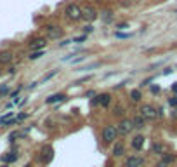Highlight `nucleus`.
<instances>
[{
  "label": "nucleus",
  "instance_id": "1",
  "mask_svg": "<svg viewBox=\"0 0 177 167\" xmlns=\"http://www.w3.org/2000/svg\"><path fill=\"white\" fill-rule=\"evenodd\" d=\"M116 138H118V131H116L115 125H106V127H102L101 139L104 141V143H113Z\"/></svg>",
  "mask_w": 177,
  "mask_h": 167
},
{
  "label": "nucleus",
  "instance_id": "2",
  "mask_svg": "<svg viewBox=\"0 0 177 167\" xmlns=\"http://www.w3.org/2000/svg\"><path fill=\"white\" fill-rule=\"evenodd\" d=\"M64 14H66V18L71 19V21H80V19H82V9H80L76 4L66 5V9H64Z\"/></svg>",
  "mask_w": 177,
  "mask_h": 167
},
{
  "label": "nucleus",
  "instance_id": "3",
  "mask_svg": "<svg viewBox=\"0 0 177 167\" xmlns=\"http://www.w3.org/2000/svg\"><path fill=\"white\" fill-rule=\"evenodd\" d=\"M141 115L146 120H155L158 117V110L153 105H142L141 106Z\"/></svg>",
  "mask_w": 177,
  "mask_h": 167
},
{
  "label": "nucleus",
  "instance_id": "4",
  "mask_svg": "<svg viewBox=\"0 0 177 167\" xmlns=\"http://www.w3.org/2000/svg\"><path fill=\"white\" fill-rule=\"evenodd\" d=\"M134 129V124L130 119H122V122L118 124V127H116V131H118V134H122V136H127V134H130Z\"/></svg>",
  "mask_w": 177,
  "mask_h": 167
},
{
  "label": "nucleus",
  "instance_id": "5",
  "mask_svg": "<svg viewBox=\"0 0 177 167\" xmlns=\"http://www.w3.org/2000/svg\"><path fill=\"white\" fill-rule=\"evenodd\" d=\"M82 19L85 21H94V19H97V11L90 7V5H84L82 7Z\"/></svg>",
  "mask_w": 177,
  "mask_h": 167
},
{
  "label": "nucleus",
  "instance_id": "6",
  "mask_svg": "<svg viewBox=\"0 0 177 167\" xmlns=\"http://www.w3.org/2000/svg\"><path fill=\"white\" fill-rule=\"evenodd\" d=\"M45 45H47V40L42 38V37H38V38H31L30 42H28V47H30L31 51H42Z\"/></svg>",
  "mask_w": 177,
  "mask_h": 167
},
{
  "label": "nucleus",
  "instance_id": "7",
  "mask_svg": "<svg viewBox=\"0 0 177 167\" xmlns=\"http://www.w3.org/2000/svg\"><path fill=\"white\" fill-rule=\"evenodd\" d=\"M144 165V158L139 155H132L125 160V167H142Z\"/></svg>",
  "mask_w": 177,
  "mask_h": 167
},
{
  "label": "nucleus",
  "instance_id": "8",
  "mask_svg": "<svg viewBox=\"0 0 177 167\" xmlns=\"http://www.w3.org/2000/svg\"><path fill=\"white\" fill-rule=\"evenodd\" d=\"M47 31H49V37L52 40L61 38V37H63V30L59 26H47Z\"/></svg>",
  "mask_w": 177,
  "mask_h": 167
},
{
  "label": "nucleus",
  "instance_id": "9",
  "mask_svg": "<svg viewBox=\"0 0 177 167\" xmlns=\"http://www.w3.org/2000/svg\"><path fill=\"white\" fill-rule=\"evenodd\" d=\"M66 99V94H52V96H49L47 99H45V103L47 105H54V103H61V101H64Z\"/></svg>",
  "mask_w": 177,
  "mask_h": 167
},
{
  "label": "nucleus",
  "instance_id": "10",
  "mask_svg": "<svg viewBox=\"0 0 177 167\" xmlns=\"http://www.w3.org/2000/svg\"><path fill=\"white\" fill-rule=\"evenodd\" d=\"M132 124H134V127L136 129H142L144 125H146V119L139 113V115H136V117L132 119Z\"/></svg>",
  "mask_w": 177,
  "mask_h": 167
},
{
  "label": "nucleus",
  "instance_id": "11",
  "mask_svg": "<svg viewBox=\"0 0 177 167\" xmlns=\"http://www.w3.org/2000/svg\"><path fill=\"white\" fill-rule=\"evenodd\" d=\"M12 59H14V56L9 51H2V52H0V63H2V65H9V63H12Z\"/></svg>",
  "mask_w": 177,
  "mask_h": 167
},
{
  "label": "nucleus",
  "instance_id": "12",
  "mask_svg": "<svg viewBox=\"0 0 177 167\" xmlns=\"http://www.w3.org/2000/svg\"><path fill=\"white\" fill-rule=\"evenodd\" d=\"M50 158H52V148H50V146H44V150H42V157H40V160H42V162H49Z\"/></svg>",
  "mask_w": 177,
  "mask_h": 167
},
{
  "label": "nucleus",
  "instance_id": "13",
  "mask_svg": "<svg viewBox=\"0 0 177 167\" xmlns=\"http://www.w3.org/2000/svg\"><path fill=\"white\" fill-rule=\"evenodd\" d=\"M142 146H144V136H141V134H139V136H136L132 139V148L134 150H141Z\"/></svg>",
  "mask_w": 177,
  "mask_h": 167
},
{
  "label": "nucleus",
  "instance_id": "14",
  "mask_svg": "<svg viewBox=\"0 0 177 167\" xmlns=\"http://www.w3.org/2000/svg\"><path fill=\"white\" fill-rule=\"evenodd\" d=\"M125 151V146L123 143L120 141V143H115V146H113V157H122Z\"/></svg>",
  "mask_w": 177,
  "mask_h": 167
},
{
  "label": "nucleus",
  "instance_id": "15",
  "mask_svg": "<svg viewBox=\"0 0 177 167\" xmlns=\"http://www.w3.org/2000/svg\"><path fill=\"white\" fill-rule=\"evenodd\" d=\"M172 162H174V155H165V157L156 164V167H168Z\"/></svg>",
  "mask_w": 177,
  "mask_h": 167
},
{
  "label": "nucleus",
  "instance_id": "16",
  "mask_svg": "<svg viewBox=\"0 0 177 167\" xmlns=\"http://www.w3.org/2000/svg\"><path fill=\"white\" fill-rule=\"evenodd\" d=\"M97 99H99V105L104 106V108H108L110 103H111V96H110V94H101V96H97Z\"/></svg>",
  "mask_w": 177,
  "mask_h": 167
},
{
  "label": "nucleus",
  "instance_id": "17",
  "mask_svg": "<svg viewBox=\"0 0 177 167\" xmlns=\"http://www.w3.org/2000/svg\"><path fill=\"white\" fill-rule=\"evenodd\" d=\"M151 150H153V153H156V155H163V151H165V146H163V145H160V143H155Z\"/></svg>",
  "mask_w": 177,
  "mask_h": 167
},
{
  "label": "nucleus",
  "instance_id": "18",
  "mask_svg": "<svg viewBox=\"0 0 177 167\" xmlns=\"http://www.w3.org/2000/svg\"><path fill=\"white\" fill-rule=\"evenodd\" d=\"M54 75H58V70H52V71H49V73H47V75H44V79L40 80L38 84H45V82H47V80H50V79H52Z\"/></svg>",
  "mask_w": 177,
  "mask_h": 167
},
{
  "label": "nucleus",
  "instance_id": "19",
  "mask_svg": "<svg viewBox=\"0 0 177 167\" xmlns=\"http://www.w3.org/2000/svg\"><path fill=\"white\" fill-rule=\"evenodd\" d=\"M141 91H136V89H134L132 93H130V99H132V101H141Z\"/></svg>",
  "mask_w": 177,
  "mask_h": 167
},
{
  "label": "nucleus",
  "instance_id": "20",
  "mask_svg": "<svg viewBox=\"0 0 177 167\" xmlns=\"http://www.w3.org/2000/svg\"><path fill=\"white\" fill-rule=\"evenodd\" d=\"M44 54H45V52H44V49H42V51H33V52H31L28 57H30V59H38V57H42Z\"/></svg>",
  "mask_w": 177,
  "mask_h": 167
},
{
  "label": "nucleus",
  "instance_id": "21",
  "mask_svg": "<svg viewBox=\"0 0 177 167\" xmlns=\"http://www.w3.org/2000/svg\"><path fill=\"white\" fill-rule=\"evenodd\" d=\"M104 16H102V19H104V23H110L111 21V18H113V12H111V11H104Z\"/></svg>",
  "mask_w": 177,
  "mask_h": 167
},
{
  "label": "nucleus",
  "instance_id": "22",
  "mask_svg": "<svg viewBox=\"0 0 177 167\" xmlns=\"http://www.w3.org/2000/svg\"><path fill=\"white\" fill-rule=\"evenodd\" d=\"M132 33H122V31H116V38H130Z\"/></svg>",
  "mask_w": 177,
  "mask_h": 167
},
{
  "label": "nucleus",
  "instance_id": "23",
  "mask_svg": "<svg viewBox=\"0 0 177 167\" xmlns=\"http://www.w3.org/2000/svg\"><path fill=\"white\" fill-rule=\"evenodd\" d=\"M101 66V63H94V65H88V66H84V68H80L78 71H84V70H92V68H97Z\"/></svg>",
  "mask_w": 177,
  "mask_h": 167
},
{
  "label": "nucleus",
  "instance_id": "24",
  "mask_svg": "<svg viewBox=\"0 0 177 167\" xmlns=\"http://www.w3.org/2000/svg\"><path fill=\"white\" fill-rule=\"evenodd\" d=\"M16 158H18V153L12 151V155H7V157H5V162H14Z\"/></svg>",
  "mask_w": 177,
  "mask_h": 167
},
{
  "label": "nucleus",
  "instance_id": "25",
  "mask_svg": "<svg viewBox=\"0 0 177 167\" xmlns=\"http://www.w3.org/2000/svg\"><path fill=\"white\" fill-rule=\"evenodd\" d=\"M7 93H9V87L7 85H0V96H5Z\"/></svg>",
  "mask_w": 177,
  "mask_h": 167
},
{
  "label": "nucleus",
  "instance_id": "26",
  "mask_svg": "<svg viewBox=\"0 0 177 167\" xmlns=\"http://www.w3.org/2000/svg\"><path fill=\"white\" fill-rule=\"evenodd\" d=\"M168 103H170V106H177V96L170 97V99H168Z\"/></svg>",
  "mask_w": 177,
  "mask_h": 167
},
{
  "label": "nucleus",
  "instance_id": "27",
  "mask_svg": "<svg viewBox=\"0 0 177 167\" xmlns=\"http://www.w3.org/2000/svg\"><path fill=\"white\" fill-rule=\"evenodd\" d=\"M123 113V108H122V106H116L115 108V115H122Z\"/></svg>",
  "mask_w": 177,
  "mask_h": 167
},
{
  "label": "nucleus",
  "instance_id": "28",
  "mask_svg": "<svg viewBox=\"0 0 177 167\" xmlns=\"http://www.w3.org/2000/svg\"><path fill=\"white\" fill-rule=\"evenodd\" d=\"M151 93H153V94H158V93H160V87H158V85H153V87H151Z\"/></svg>",
  "mask_w": 177,
  "mask_h": 167
},
{
  "label": "nucleus",
  "instance_id": "29",
  "mask_svg": "<svg viewBox=\"0 0 177 167\" xmlns=\"http://www.w3.org/2000/svg\"><path fill=\"white\" fill-rule=\"evenodd\" d=\"M85 40V35H82V37H76V38H73V42H84Z\"/></svg>",
  "mask_w": 177,
  "mask_h": 167
},
{
  "label": "nucleus",
  "instance_id": "30",
  "mask_svg": "<svg viewBox=\"0 0 177 167\" xmlns=\"http://www.w3.org/2000/svg\"><path fill=\"white\" fill-rule=\"evenodd\" d=\"M85 57L84 56H80V57H75V59H73V63H80V61H84Z\"/></svg>",
  "mask_w": 177,
  "mask_h": 167
},
{
  "label": "nucleus",
  "instance_id": "31",
  "mask_svg": "<svg viewBox=\"0 0 177 167\" xmlns=\"http://www.w3.org/2000/svg\"><path fill=\"white\" fill-rule=\"evenodd\" d=\"M71 42H73V40H64V42H61V44H59V45H70Z\"/></svg>",
  "mask_w": 177,
  "mask_h": 167
},
{
  "label": "nucleus",
  "instance_id": "32",
  "mask_svg": "<svg viewBox=\"0 0 177 167\" xmlns=\"http://www.w3.org/2000/svg\"><path fill=\"white\" fill-rule=\"evenodd\" d=\"M84 30H85V33H88V31H92V30H94V28H92V26H85V28H84Z\"/></svg>",
  "mask_w": 177,
  "mask_h": 167
},
{
  "label": "nucleus",
  "instance_id": "33",
  "mask_svg": "<svg viewBox=\"0 0 177 167\" xmlns=\"http://www.w3.org/2000/svg\"><path fill=\"white\" fill-rule=\"evenodd\" d=\"M158 117H163V108H158Z\"/></svg>",
  "mask_w": 177,
  "mask_h": 167
},
{
  "label": "nucleus",
  "instance_id": "34",
  "mask_svg": "<svg viewBox=\"0 0 177 167\" xmlns=\"http://www.w3.org/2000/svg\"><path fill=\"white\" fill-rule=\"evenodd\" d=\"M172 91H174V93H177V82H175V84H174V85H172Z\"/></svg>",
  "mask_w": 177,
  "mask_h": 167
},
{
  "label": "nucleus",
  "instance_id": "35",
  "mask_svg": "<svg viewBox=\"0 0 177 167\" xmlns=\"http://www.w3.org/2000/svg\"><path fill=\"white\" fill-rule=\"evenodd\" d=\"M172 117H174V119H177V110H174V113H172Z\"/></svg>",
  "mask_w": 177,
  "mask_h": 167
},
{
  "label": "nucleus",
  "instance_id": "36",
  "mask_svg": "<svg viewBox=\"0 0 177 167\" xmlns=\"http://www.w3.org/2000/svg\"><path fill=\"white\" fill-rule=\"evenodd\" d=\"M24 167H30V165H24Z\"/></svg>",
  "mask_w": 177,
  "mask_h": 167
}]
</instances>
